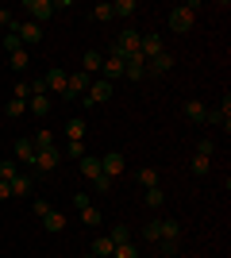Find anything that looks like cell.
Here are the masks:
<instances>
[{"mask_svg":"<svg viewBox=\"0 0 231 258\" xmlns=\"http://www.w3.org/2000/svg\"><path fill=\"white\" fill-rule=\"evenodd\" d=\"M139 39H143V35L135 31V27L120 31V35H116V43H112V58H120V62H127L131 54H139Z\"/></svg>","mask_w":231,"mask_h":258,"instance_id":"cell-1","label":"cell"},{"mask_svg":"<svg viewBox=\"0 0 231 258\" xmlns=\"http://www.w3.org/2000/svg\"><path fill=\"white\" fill-rule=\"evenodd\" d=\"M193 20H197V4H177L170 12V31H177V35L193 31Z\"/></svg>","mask_w":231,"mask_h":258,"instance_id":"cell-2","label":"cell"},{"mask_svg":"<svg viewBox=\"0 0 231 258\" xmlns=\"http://www.w3.org/2000/svg\"><path fill=\"white\" fill-rule=\"evenodd\" d=\"M104 100H112V85L100 77V81H93V85H89V93L81 97V104H85V108H97V104H104Z\"/></svg>","mask_w":231,"mask_h":258,"instance_id":"cell-3","label":"cell"},{"mask_svg":"<svg viewBox=\"0 0 231 258\" xmlns=\"http://www.w3.org/2000/svg\"><path fill=\"white\" fill-rule=\"evenodd\" d=\"M23 12H31V23H39V27H43V23L54 16V0H27V4H23Z\"/></svg>","mask_w":231,"mask_h":258,"instance_id":"cell-4","label":"cell"},{"mask_svg":"<svg viewBox=\"0 0 231 258\" xmlns=\"http://www.w3.org/2000/svg\"><path fill=\"white\" fill-rule=\"evenodd\" d=\"M58 162H62V151H58V147H43V151H35V173L54 170Z\"/></svg>","mask_w":231,"mask_h":258,"instance_id":"cell-5","label":"cell"},{"mask_svg":"<svg viewBox=\"0 0 231 258\" xmlns=\"http://www.w3.org/2000/svg\"><path fill=\"white\" fill-rule=\"evenodd\" d=\"M123 170H127V162H123L120 151H112V154H104V158H100V173H104V177H112V181H116Z\"/></svg>","mask_w":231,"mask_h":258,"instance_id":"cell-6","label":"cell"},{"mask_svg":"<svg viewBox=\"0 0 231 258\" xmlns=\"http://www.w3.org/2000/svg\"><path fill=\"white\" fill-rule=\"evenodd\" d=\"M174 70V54H154V58H146V77H162V74H170Z\"/></svg>","mask_w":231,"mask_h":258,"instance_id":"cell-7","label":"cell"},{"mask_svg":"<svg viewBox=\"0 0 231 258\" xmlns=\"http://www.w3.org/2000/svg\"><path fill=\"white\" fill-rule=\"evenodd\" d=\"M204 123H223V131H231V97H223L220 108H208V112H204Z\"/></svg>","mask_w":231,"mask_h":258,"instance_id":"cell-8","label":"cell"},{"mask_svg":"<svg viewBox=\"0 0 231 258\" xmlns=\"http://www.w3.org/2000/svg\"><path fill=\"white\" fill-rule=\"evenodd\" d=\"M43 81H46V93H62V97H66V89H69V74H66V70H58V66H54V70H46Z\"/></svg>","mask_w":231,"mask_h":258,"instance_id":"cell-9","label":"cell"},{"mask_svg":"<svg viewBox=\"0 0 231 258\" xmlns=\"http://www.w3.org/2000/svg\"><path fill=\"white\" fill-rule=\"evenodd\" d=\"M12 31L20 35L23 46H27V43H43V27H39V23H31V20H27V23H16Z\"/></svg>","mask_w":231,"mask_h":258,"instance_id":"cell-10","label":"cell"},{"mask_svg":"<svg viewBox=\"0 0 231 258\" xmlns=\"http://www.w3.org/2000/svg\"><path fill=\"white\" fill-rule=\"evenodd\" d=\"M123 77H131V81H143L146 77V58L143 54H131V58L123 62Z\"/></svg>","mask_w":231,"mask_h":258,"instance_id":"cell-11","label":"cell"},{"mask_svg":"<svg viewBox=\"0 0 231 258\" xmlns=\"http://www.w3.org/2000/svg\"><path fill=\"white\" fill-rule=\"evenodd\" d=\"M8 189H12V197H27V193L35 189V173H23V170H20V173L8 181Z\"/></svg>","mask_w":231,"mask_h":258,"instance_id":"cell-12","label":"cell"},{"mask_svg":"<svg viewBox=\"0 0 231 258\" xmlns=\"http://www.w3.org/2000/svg\"><path fill=\"white\" fill-rule=\"evenodd\" d=\"M16 162H20V166H31V170H35V143H31V135H23V139L16 143Z\"/></svg>","mask_w":231,"mask_h":258,"instance_id":"cell-13","label":"cell"},{"mask_svg":"<svg viewBox=\"0 0 231 258\" xmlns=\"http://www.w3.org/2000/svg\"><path fill=\"white\" fill-rule=\"evenodd\" d=\"M100 70H104V54L100 50H85V58H81V74H100Z\"/></svg>","mask_w":231,"mask_h":258,"instance_id":"cell-14","label":"cell"},{"mask_svg":"<svg viewBox=\"0 0 231 258\" xmlns=\"http://www.w3.org/2000/svg\"><path fill=\"white\" fill-rule=\"evenodd\" d=\"M50 93H31V100H27V112H31V116H46V112H50Z\"/></svg>","mask_w":231,"mask_h":258,"instance_id":"cell-15","label":"cell"},{"mask_svg":"<svg viewBox=\"0 0 231 258\" xmlns=\"http://www.w3.org/2000/svg\"><path fill=\"white\" fill-rule=\"evenodd\" d=\"M139 54H143V58L162 54V35H143V39H139Z\"/></svg>","mask_w":231,"mask_h":258,"instance_id":"cell-16","label":"cell"},{"mask_svg":"<svg viewBox=\"0 0 231 258\" xmlns=\"http://www.w3.org/2000/svg\"><path fill=\"white\" fill-rule=\"evenodd\" d=\"M100 74H104V81L112 85V81H120V77H123V62L108 54V58H104V70H100Z\"/></svg>","mask_w":231,"mask_h":258,"instance_id":"cell-17","label":"cell"},{"mask_svg":"<svg viewBox=\"0 0 231 258\" xmlns=\"http://www.w3.org/2000/svg\"><path fill=\"white\" fill-rule=\"evenodd\" d=\"M43 227H46V231H54V235H58V231L66 227V212H58V208H50V212L43 216Z\"/></svg>","mask_w":231,"mask_h":258,"instance_id":"cell-18","label":"cell"},{"mask_svg":"<svg viewBox=\"0 0 231 258\" xmlns=\"http://www.w3.org/2000/svg\"><path fill=\"white\" fill-rule=\"evenodd\" d=\"M112 250H116V243H112L108 235H97V239H93V250H89V254H97V258H112Z\"/></svg>","mask_w":231,"mask_h":258,"instance_id":"cell-19","label":"cell"},{"mask_svg":"<svg viewBox=\"0 0 231 258\" xmlns=\"http://www.w3.org/2000/svg\"><path fill=\"white\" fill-rule=\"evenodd\" d=\"M204 112H208V104H200V100H189L185 104V119L189 123H204Z\"/></svg>","mask_w":231,"mask_h":258,"instance_id":"cell-20","label":"cell"},{"mask_svg":"<svg viewBox=\"0 0 231 258\" xmlns=\"http://www.w3.org/2000/svg\"><path fill=\"white\" fill-rule=\"evenodd\" d=\"M66 135H69V143H81V139H85V119H81V116L66 119Z\"/></svg>","mask_w":231,"mask_h":258,"instance_id":"cell-21","label":"cell"},{"mask_svg":"<svg viewBox=\"0 0 231 258\" xmlns=\"http://www.w3.org/2000/svg\"><path fill=\"white\" fill-rule=\"evenodd\" d=\"M77 166H81V173H85L89 181H97V177H100V158H93V154H85Z\"/></svg>","mask_w":231,"mask_h":258,"instance_id":"cell-22","label":"cell"},{"mask_svg":"<svg viewBox=\"0 0 231 258\" xmlns=\"http://www.w3.org/2000/svg\"><path fill=\"white\" fill-rule=\"evenodd\" d=\"M135 12H139L135 0H116V4H112V16H120V20H131Z\"/></svg>","mask_w":231,"mask_h":258,"instance_id":"cell-23","label":"cell"},{"mask_svg":"<svg viewBox=\"0 0 231 258\" xmlns=\"http://www.w3.org/2000/svg\"><path fill=\"white\" fill-rule=\"evenodd\" d=\"M135 177H139V185H143V189H154V185H158V170H154V166H143Z\"/></svg>","mask_w":231,"mask_h":258,"instance_id":"cell-24","label":"cell"},{"mask_svg":"<svg viewBox=\"0 0 231 258\" xmlns=\"http://www.w3.org/2000/svg\"><path fill=\"white\" fill-rule=\"evenodd\" d=\"M0 46H4V50H8V54L23 50V43H20V35H16V31H4V35H0Z\"/></svg>","mask_w":231,"mask_h":258,"instance_id":"cell-25","label":"cell"},{"mask_svg":"<svg viewBox=\"0 0 231 258\" xmlns=\"http://www.w3.org/2000/svg\"><path fill=\"white\" fill-rule=\"evenodd\" d=\"M158 231H162L158 239H181V224H177V220H162V227H158Z\"/></svg>","mask_w":231,"mask_h":258,"instance_id":"cell-26","label":"cell"},{"mask_svg":"<svg viewBox=\"0 0 231 258\" xmlns=\"http://www.w3.org/2000/svg\"><path fill=\"white\" fill-rule=\"evenodd\" d=\"M4 112H8V119H20L23 112H27V100H16V97H12L8 104H4Z\"/></svg>","mask_w":231,"mask_h":258,"instance_id":"cell-27","label":"cell"},{"mask_svg":"<svg viewBox=\"0 0 231 258\" xmlns=\"http://www.w3.org/2000/svg\"><path fill=\"white\" fill-rule=\"evenodd\" d=\"M31 143H35V151H43V147H54V131H35Z\"/></svg>","mask_w":231,"mask_h":258,"instance_id":"cell-28","label":"cell"},{"mask_svg":"<svg viewBox=\"0 0 231 258\" xmlns=\"http://www.w3.org/2000/svg\"><path fill=\"white\" fill-rule=\"evenodd\" d=\"M162 185H154V189H146V208H154V212H158V208H162Z\"/></svg>","mask_w":231,"mask_h":258,"instance_id":"cell-29","label":"cell"},{"mask_svg":"<svg viewBox=\"0 0 231 258\" xmlns=\"http://www.w3.org/2000/svg\"><path fill=\"white\" fill-rule=\"evenodd\" d=\"M208 170H212V158H204V154H193V173H197V177H204Z\"/></svg>","mask_w":231,"mask_h":258,"instance_id":"cell-30","label":"cell"},{"mask_svg":"<svg viewBox=\"0 0 231 258\" xmlns=\"http://www.w3.org/2000/svg\"><path fill=\"white\" fill-rule=\"evenodd\" d=\"M108 239H112V243H116V247H120V243H131V231H127V227H112V231H108Z\"/></svg>","mask_w":231,"mask_h":258,"instance_id":"cell-31","label":"cell"},{"mask_svg":"<svg viewBox=\"0 0 231 258\" xmlns=\"http://www.w3.org/2000/svg\"><path fill=\"white\" fill-rule=\"evenodd\" d=\"M8 66L20 74V70H27V50H16V54H8Z\"/></svg>","mask_w":231,"mask_h":258,"instance_id":"cell-32","label":"cell"},{"mask_svg":"<svg viewBox=\"0 0 231 258\" xmlns=\"http://www.w3.org/2000/svg\"><path fill=\"white\" fill-rule=\"evenodd\" d=\"M81 224L97 227V224H100V208H93V205H89V208H81Z\"/></svg>","mask_w":231,"mask_h":258,"instance_id":"cell-33","label":"cell"},{"mask_svg":"<svg viewBox=\"0 0 231 258\" xmlns=\"http://www.w3.org/2000/svg\"><path fill=\"white\" fill-rule=\"evenodd\" d=\"M93 20H97V23H108V20H116V16H112V4H97V8H93Z\"/></svg>","mask_w":231,"mask_h":258,"instance_id":"cell-34","label":"cell"},{"mask_svg":"<svg viewBox=\"0 0 231 258\" xmlns=\"http://www.w3.org/2000/svg\"><path fill=\"white\" fill-rule=\"evenodd\" d=\"M158 227H162V220H158V216H154L150 224L143 227V239H150V243H158V235H162V231H158Z\"/></svg>","mask_w":231,"mask_h":258,"instance_id":"cell-35","label":"cell"},{"mask_svg":"<svg viewBox=\"0 0 231 258\" xmlns=\"http://www.w3.org/2000/svg\"><path fill=\"white\" fill-rule=\"evenodd\" d=\"M112 258H139V250H135V243H120L112 250Z\"/></svg>","mask_w":231,"mask_h":258,"instance_id":"cell-36","label":"cell"},{"mask_svg":"<svg viewBox=\"0 0 231 258\" xmlns=\"http://www.w3.org/2000/svg\"><path fill=\"white\" fill-rule=\"evenodd\" d=\"M16 173H20V166H16V162H0V181H12Z\"/></svg>","mask_w":231,"mask_h":258,"instance_id":"cell-37","label":"cell"},{"mask_svg":"<svg viewBox=\"0 0 231 258\" xmlns=\"http://www.w3.org/2000/svg\"><path fill=\"white\" fill-rule=\"evenodd\" d=\"M62 154H69L73 162H81V158H85V143H69V147H66Z\"/></svg>","mask_w":231,"mask_h":258,"instance_id":"cell-38","label":"cell"},{"mask_svg":"<svg viewBox=\"0 0 231 258\" xmlns=\"http://www.w3.org/2000/svg\"><path fill=\"white\" fill-rule=\"evenodd\" d=\"M158 243H162V254L166 258H177V250H181V247H177V239H158Z\"/></svg>","mask_w":231,"mask_h":258,"instance_id":"cell-39","label":"cell"},{"mask_svg":"<svg viewBox=\"0 0 231 258\" xmlns=\"http://www.w3.org/2000/svg\"><path fill=\"white\" fill-rule=\"evenodd\" d=\"M12 97H16V100H31V81H20V85H16V93H12Z\"/></svg>","mask_w":231,"mask_h":258,"instance_id":"cell-40","label":"cell"},{"mask_svg":"<svg viewBox=\"0 0 231 258\" xmlns=\"http://www.w3.org/2000/svg\"><path fill=\"white\" fill-rule=\"evenodd\" d=\"M212 151H216V143H212V139H200V143H197V154H204V158H212Z\"/></svg>","mask_w":231,"mask_h":258,"instance_id":"cell-41","label":"cell"},{"mask_svg":"<svg viewBox=\"0 0 231 258\" xmlns=\"http://www.w3.org/2000/svg\"><path fill=\"white\" fill-rule=\"evenodd\" d=\"M89 205H93V201H89V193H73V208H77V212H81V208H89Z\"/></svg>","mask_w":231,"mask_h":258,"instance_id":"cell-42","label":"cell"},{"mask_svg":"<svg viewBox=\"0 0 231 258\" xmlns=\"http://www.w3.org/2000/svg\"><path fill=\"white\" fill-rule=\"evenodd\" d=\"M12 27H16V20H12V16H8V12H4V8H0V31H12Z\"/></svg>","mask_w":231,"mask_h":258,"instance_id":"cell-43","label":"cell"},{"mask_svg":"<svg viewBox=\"0 0 231 258\" xmlns=\"http://www.w3.org/2000/svg\"><path fill=\"white\" fill-rule=\"evenodd\" d=\"M46 212H50V205H46L43 197H35V216H39V220H43V216H46Z\"/></svg>","mask_w":231,"mask_h":258,"instance_id":"cell-44","label":"cell"},{"mask_svg":"<svg viewBox=\"0 0 231 258\" xmlns=\"http://www.w3.org/2000/svg\"><path fill=\"white\" fill-rule=\"evenodd\" d=\"M93 185H97L100 193H108V189H112V177H104V173H100V177H97V181H93Z\"/></svg>","mask_w":231,"mask_h":258,"instance_id":"cell-45","label":"cell"},{"mask_svg":"<svg viewBox=\"0 0 231 258\" xmlns=\"http://www.w3.org/2000/svg\"><path fill=\"white\" fill-rule=\"evenodd\" d=\"M12 197V189H8V181H0V201H8Z\"/></svg>","mask_w":231,"mask_h":258,"instance_id":"cell-46","label":"cell"},{"mask_svg":"<svg viewBox=\"0 0 231 258\" xmlns=\"http://www.w3.org/2000/svg\"><path fill=\"white\" fill-rule=\"evenodd\" d=\"M0 35H4V31H0Z\"/></svg>","mask_w":231,"mask_h":258,"instance_id":"cell-47","label":"cell"}]
</instances>
